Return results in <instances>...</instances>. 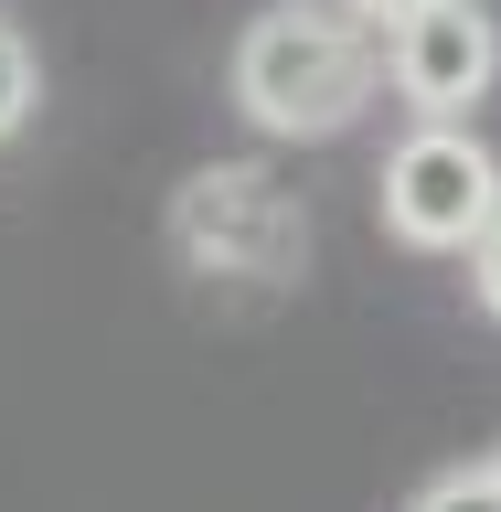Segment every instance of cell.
Masks as SVG:
<instances>
[{
  "mask_svg": "<svg viewBox=\"0 0 501 512\" xmlns=\"http://www.w3.org/2000/svg\"><path fill=\"white\" fill-rule=\"evenodd\" d=\"M384 86V43L352 0H267L235 32V107L267 139H342Z\"/></svg>",
  "mask_w": 501,
  "mask_h": 512,
  "instance_id": "6da1fadb",
  "label": "cell"
},
{
  "mask_svg": "<svg viewBox=\"0 0 501 512\" xmlns=\"http://www.w3.org/2000/svg\"><path fill=\"white\" fill-rule=\"evenodd\" d=\"M384 75H395V96H406L416 118H470L480 96H491L501 75V32L480 0H427L416 22L384 32Z\"/></svg>",
  "mask_w": 501,
  "mask_h": 512,
  "instance_id": "3957f363",
  "label": "cell"
},
{
  "mask_svg": "<svg viewBox=\"0 0 501 512\" xmlns=\"http://www.w3.org/2000/svg\"><path fill=\"white\" fill-rule=\"evenodd\" d=\"M501 214V160L470 118H416L384 160V235L416 256H470Z\"/></svg>",
  "mask_w": 501,
  "mask_h": 512,
  "instance_id": "7a4b0ae2",
  "label": "cell"
},
{
  "mask_svg": "<svg viewBox=\"0 0 501 512\" xmlns=\"http://www.w3.org/2000/svg\"><path fill=\"white\" fill-rule=\"evenodd\" d=\"M470 299H480V310L501 320V214H491V235L470 246Z\"/></svg>",
  "mask_w": 501,
  "mask_h": 512,
  "instance_id": "8992f818",
  "label": "cell"
},
{
  "mask_svg": "<svg viewBox=\"0 0 501 512\" xmlns=\"http://www.w3.org/2000/svg\"><path fill=\"white\" fill-rule=\"evenodd\" d=\"M406 512H501V470H491V459H480V470H438Z\"/></svg>",
  "mask_w": 501,
  "mask_h": 512,
  "instance_id": "277c9868",
  "label": "cell"
},
{
  "mask_svg": "<svg viewBox=\"0 0 501 512\" xmlns=\"http://www.w3.org/2000/svg\"><path fill=\"white\" fill-rule=\"evenodd\" d=\"M352 11H363V22H374V32H395V22H416L427 0H352Z\"/></svg>",
  "mask_w": 501,
  "mask_h": 512,
  "instance_id": "52a82bcc",
  "label": "cell"
},
{
  "mask_svg": "<svg viewBox=\"0 0 501 512\" xmlns=\"http://www.w3.org/2000/svg\"><path fill=\"white\" fill-rule=\"evenodd\" d=\"M491 470H501V448H491Z\"/></svg>",
  "mask_w": 501,
  "mask_h": 512,
  "instance_id": "ba28073f",
  "label": "cell"
},
{
  "mask_svg": "<svg viewBox=\"0 0 501 512\" xmlns=\"http://www.w3.org/2000/svg\"><path fill=\"white\" fill-rule=\"evenodd\" d=\"M32 96H43V75H32V43H22L11 22H0V139H22Z\"/></svg>",
  "mask_w": 501,
  "mask_h": 512,
  "instance_id": "5b68a950",
  "label": "cell"
}]
</instances>
